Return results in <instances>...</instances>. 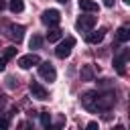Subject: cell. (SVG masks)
Returning <instances> with one entry per match:
<instances>
[{
  "label": "cell",
  "instance_id": "cell-22",
  "mask_svg": "<svg viewBox=\"0 0 130 130\" xmlns=\"http://www.w3.org/2000/svg\"><path fill=\"white\" fill-rule=\"evenodd\" d=\"M104 6H108V8H112V6H114V0H104Z\"/></svg>",
  "mask_w": 130,
  "mask_h": 130
},
{
  "label": "cell",
  "instance_id": "cell-14",
  "mask_svg": "<svg viewBox=\"0 0 130 130\" xmlns=\"http://www.w3.org/2000/svg\"><path fill=\"white\" fill-rule=\"evenodd\" d=\"M116 37H118V41H120V43H128V41H130V28H128L126 24H124V26H120Z\"/></svg>",
  "mask_w": 130,
  "mask_h": 130
},
{
  "label": "cell",
  "instance_id": "cell-9",
  "mask_svg": "<svg viewBox=\"0 0 130 130\" xmlns=\"http://www.w3.org/2000/svg\"><path fill=\"white\" fill-rule=\"evenodd\" d=\"M8 37H10L12 41L20 43V41L24 39V26H22V24H10V26H8Z\"/></svg>",
  "mask_w": 130,
  "mask_h": 130
},
{
  "label": "cell",
  "instance_id": "cell-7",
  "mask_svg": "<svg viewBox=\"0 0 130 130\" xmlns=\"http://www.w3.org/2000/svg\"><path fill=\"white\" fill-rule=\"evenodd\" d=\"M39 63H41V57H39V55H35V53L22 55V57L18 59V67H20V69H30L32 65H39Z\"/></svg>",
  "mask_w": 130,
  "mask_h": 130
},
{
  "label": "cell",
  "instance_id": "cell-16",
  "mask_svg": "<svg viewBox=\"0 0 130 130\" xmlns=\"http://www.w3.org/2000/svg\"><path fill=\"white\" fill-rule=\"evenodd\" d=\"M59 39H61V30H59V28H51V30L47 32V41H49V43H57Z\"/></svg>",
  "mask_w": 130,
  "mask_h": 130
},
{
  "label": "cell",
  "instance_id": "cell-27",
  "mask_svg": "<svg viewBox=\"0 0 130 130\" xmlns=\"http://www.w3.org/2000/svg\"><path fill=\"white\" fill-rule=\"evenodd\" d=\"M124 2H126V4H130V0H124Z\"/></svg>",
  "mask_w": 130,
  "mask_h": 130
},
{
  "label": "cell",
  "instance_id": "cell-23",
  "mask_svg": "<svg viewBox=\"0 0 130 130\" xmlns=\"http://www.w3.org/2000/svg\"><path fill=\"white\" fill-rule=\"evenodd\" d=\"M4 67H6V59L2 57V59H0V71H4Z\"/></svg>",
  "mask_w": 130,
  "mask_h": 130
},
{
  "label": "cell",
  "instance_id": "cell-19",
  "mask_svg": "<svg viewBox=\"0 0 130 130\" xmlns=\"http://www.w3.org/2000/svg\"><path fill=\"white\" fill-rule=\"evenodd\" d=\"M41 124H43L45 128L51 126V116H49V112H43V114H41Z\"/></svg>",
  "mask_w": 130,
  "mask_h": 130
},
{
  "label": "cell",
  "instance_id": "cell-26",
  "mask_svg": "<svg viewBox=\"0 0 130 130\" xmlns=\"http://www.w3.org/2000/svg\"><path fill=\"white\" fill-rule=\"evenodd\" d=\"M57 2H63V4H65V2H67V0H57Z\"/></svg>",
  "mask_w": 130,
  "mask_h": 130
},
{
  "label": "cell",
  "instance_id": "cell-21",
  "mask_svg": "<svg viewBox=\"0 0 130 130\" xmlns=\"http://www.w3.org/2000/svg\"><path fill=\"white\" fill-rule=\"evenodd\" d=\"M87 128H89V130H95V128H98V122H89Z\"/></svg>",
  "mask_w": 130,
  "mask_h": 130
},
{
  "label": "cell",
  "instance_id": "cell-6",
  "mask_svg": "<svg viewBox=\"0 0 130 130\" xmlns=\"http://www.w3.org/2000/svg\"><path fill=\"white\" fill-rule=\"evenodd\" d=\"M95 22H98V18H95V16H89V14H83V16H79V18H77V22H75V26H77L79 30H91V28L95 26Z\"/></svg>",
  "mask_w": 130,
  "mask_h": 130
},
{
  "label": "cell",
  "instance_id": "cell-10",
  "mask_svg": "<svg viewBox=\"0 0 130 130\" xmlns=\"http://www.w3.org/2000/svg\"><path fill=\"white\" fill-rule=\"evenodd\" d=\"M104 35H106V28H100V30H89V32L85 35V41H87L89 45H98V43H102V41H104Z\"/></svg>",
  "mask_w": 130,
  "mask_h": 130
},
{
  "label": "cell",
  "instance_id": "cell-15",
  "mask_svg": "<svg viewBox=\"0 0 130 130\" xmlns=\"http://www.w3.org/2000/svg\"><path fill=\"white\" fill-rule=\"evenodd\" d=\"M8 8L16 14V12H22L24 10V0H10L8 2Z\"/></svg>",
  "mask_w": 130,
  "mask_h": 130
},
{
  "label": "cell",
  "instance_id": "cell-12",
  "mask_svg": "<svg viewBox=\"0 0 130 130\" xmlns=\"http://www.w3.org/2000/svg\"><path fill=\"white\" fill-rule=\"evenodd\" d=\"M79 75H81V81H93L95 71H93V67H91V65H81Z\"/></svg>",
  "mask_w": 130,
  "mask_h": 130
},
{
  "label": "cell",
  "instance_id": "cell-8",
  "mask_svg": "<svg viewBox=\"0 0 130 130\" xmlns=\"http://www.w3.org/2000/svg\"><path fill=\"white\" fill-rule=\"evenodd\" d=\"M30 93H32V98H37V100H49V91L39 83V81H30Z\"/></svg>",
  "mask_w": 130,
  "mask_h": 130
},
{
  "label": "cell",
  "instance_id": "cell-4",
  "mask_svg": "<svg viewBox=\"0 0 130 130\" xmlns=\"http://www.w3.org/2000/svg\"><path fill=\"white\" fill-rule=\"evenodd\" d=\"M41 20H43V24H47V26H55V24L61 22V12L55 10V8H49V10H45V12L41 14Z\"/></svg>",
  "mask_w": 130,
  "mask_h": 130
},
{
  "label": "cell",
  "instance_id": "cell-17",
  "mask_svg": "<svg viewBox=\"0 0 130 130\" xmlns=\"http://www.w3.org/2000/svg\"><path fill=\"white\" fill-rule=\"evenodd\" d=\"M41 45H43V37L32 35V37H30V41H28V47H30V49H41Z\"/></svg>",
  "mask_w": 130,
  "mask_h": 130
},
{
  "label": "cell",
  "instance_id": "cell-20",
  "mask_svg": "<svg viewBox=\"0 0 130 130\" xmlns=\"http://www.w3.org/2000/svg\"><path fill=\"white\" fill-rule=\"evenodd\" d=\"M10 126V122H8V118H4V116H0V130H6Z\"/></svg>",
  "mask_w": 130,
  "mask_h": 130
},
{
  "label": "cell",
  "instance_id": "cell-13",
  "mask_svg": "<svg viewBox=\"0 0 130 130\" xmlns=\"http://www.w3.org/2000/svg\"><path fill=\"white\" fill-rule=\"evenodd\" d=\"M79 8L83 12H98V2H93V0H79Z\"/></svg>",
  "mask_w": 130,
  "mask_h": 130
},
{
  "label": "cell",
  "instance_id": "cell-18",
  "mask_svg": "<svg viewBox=\"0 0 130 130\" xmlns=\"http://www.w3.org/2000/svg\"><path fill=\"white\" fill-rule=\"evenodd\" d=\"M14 55H16V49H14V47H6V49H4V55H2V57H4L6 61H10V59H12Z\"/></svg>",
  "mask_w": 130,
  "mask_h": 130
},
{
  "label": "cell",
  "instance_id": "cell-24",
  "mask_svg": "<svg viewBox=\"0 0 130 130\" xmlns=\"http://www.w3.org/2000/svg\"><path fill=\"white\" fill-rule=\"evenodd\" d=\"M6 106V100H4V95H0V110Z\"/></svg>",
  "mask_w": 130,
  "mask_h": 130
},
{
  "label": "cell",
  "instance_id": "cell-2",
  "mask_svg": "<svg viewBox=\"0 0 130 130\" xmlns=\"http://www.w3.org/2000/svg\"><path fill=\"white\" fill-rule=\"evenodd\" d=\"M73 47H75V39H73V37H67L65 41H61V43L57 45L55 55H57L59 59H65V57L71 55V49H73Z\"/></svg>",
  "mask_w": 130,
  "mask_h": 130
},
{
  "label": "cell",
  "instance_id": "cell-1",
  "mask_svg": "<svg viewBox=\"0 0 130 130\" xmlns=\"http://www.w3.org/2000/svg\"><path fill=\"white\" fill-rule=\"evenodd\" d=\"M114 104H116V95H114V91L98 93V112H108L110 108H114Z\"/></svg>",
  "mask_w": 130,
  "mask_h": 130
},
{
  "label": "cell",
  "instance_id": "cell-11",
  "mask_svg": "<svg viewBox=\"0 0 130 130\" xmlns=\"http://www.w3.org/2000/svg\"><path fill=\"white\" fill-rule=\"evenodd\" d=\"M128 55H130V53H128V49H124V51H122V53H120V55H118V57L114 59V65H116V71H118L120 75H124V73H126V69H124V65H126V59H128Z\"/></svg>",
  "mask_w": 130,
  "mask_h": 130
},
{
  "label": "cell",
  "instance_id": "cell-25",
  "mask_svg": "<svg viewBox=\"0 0 130 130\" xmlns=\"http://www.w3.org/2000/svg\"><path fill=\"white\" fill-rule=\"evenodd\" d=\"M4 8H6V2H4V0H0V12H2Z\"/></svg>",
  "mask_w": 130,
  "mask_h": 130
},
{
  "label": "cell",
  "instance_id": "cell-3",
  "mask_svg": "<svg viewBox=\"0 0 130 130\" xmlns=\"http://www.w3.org/2000/svg\"><path fill=\"white\" fill-rule=\"evenodd\" d=\"M98 93L100 91H85L81 95V106L87 112H98Z\"/></svg>",
  "mask_w": 130,
  "mask_h": 130
},
{
  "label": "cell",
  "instance_id": "cell-5",
  "mask_svg": "<svg viewBox=\"0 0 130 130\" xmlns=\"http://www.w3.org/2000/svg\"><path fill=\"white\" fill-rule=\"evenodd\" d=\"M39 75H41L43 79H47V81H55L57 71H55L53 63H49V61H41V63H39Z\"/></svg>",
  "mask_w": 130,
  "mask_h": 130
}]
</instances>
